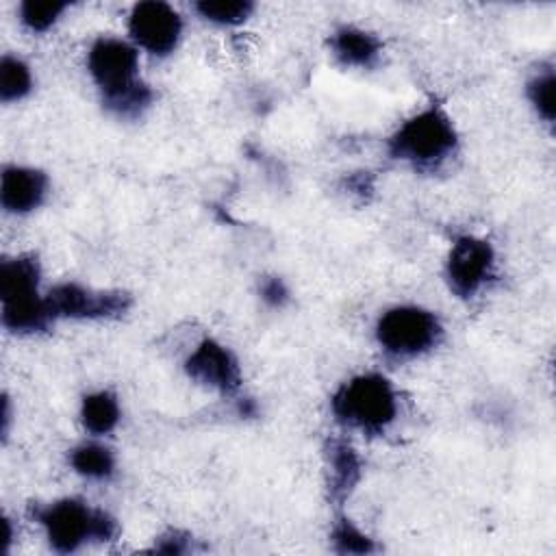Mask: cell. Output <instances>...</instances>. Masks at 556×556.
I'll use <instances>...</instances> for the list:
<instances>
[{
	"label": "cell",
	"mask_w": 556,
	"mask_h": 556,
	"mask_svg": "<svg viewBox=\"0 0 556 556\" xmlns=\"http://www.w3.org/2000/svg\"><path fill=\"white\" fill-rule=\"evenodd\" d=\"M85 65L111 115L137 119L152 106L154 91L139 76V48L130 39L113 35L93 39Z\"/></svg>",
	"instance_id": "cell-1"
},
{
	"label": "cell",
	"mask_w": 556,
	"mask_h": 556,
	"mask_svg": "<svg viewBox=\"0 0 556 556\" xmlns=\"http://www.w3.org/2000/svg\"><path fill=\"white\" fill-rule=\"evenodd\" d=\"M0 321L13 334H39L54 324L46 291H41V263L37 254L20 252L2 258Z\"/></svg>",
	"instance_id": "cell-2"
},
{
	"label": "cell",
	"mask_w": 556,
	"mask_h": 556,
	"mask_svg": "<svg viewBox=\"0 0 556 556\" xmlns=\"http://www.w3.org/2000/svg\"><path fill=\"white\" fill-rule=\"evenodd\" d=\"M33 519L56 554H74L89 543H111L119 534V523L109 510L80 497L39 504L33 510Z\"/></svg>",
	"instance_id": "cell-3"
},
{
	"label": "cell",
	"mask_w": 556,
	"mask_h": 556,
	"mask_svg": "<svg viewBox=\"0 0 556 556\" xmlns=\"http://www.w3.org/2000/svg\"><path fill=\"white\" fill-rule=\"evenodd\" d=\"M334 419L354 432L382 434L397 417L400 397L393 382L378 371L354 374L330 395Z\"/></svg>",
	"instance_id": "cell-4"
},
{
	"label": "cell",
	"mask_w": 556,
	"mask_h": 556,
	"mask_svg": "<svg viewBox=\"0 0 556 556\" xmlns=\"http://www.w3.org/2000/svg\"><path fill=\"white\" fill-rule=\"evenodd\" d=\"M458 148V130L450 113L439 104H428L408 115L387 139L391 159L415 169L443 165Z\"/></svg>",
	"instance_id": "cell-5"
},
{
	"label": "cell",
	"mask_w": 556,
	"mask_h": 556,
	"mask_svg": "<svg viewBox=\"0 0 556 556\" xmlns=\"http://www.w3.org/2000/svg\"><path fill=\"white\" fill-rule=\"evenodd\" d=\"M374 339L387 356L410 361L441 343L443 324L434 311L421 304H393L376 317Z\"/></svg>",
	"instance_id": "cell-6"
},
{
	"label": "cell",
	"mask_w": 556,
	"mask_h": 556,
	"mask_svg": "<svg viewBox=\"0 0 556 556\" xmlns=\"http://www.w3.org/2000/svg\"><path fill=\"white\" fill-rule=\"evenodd\" d=\"M46 302L54 321H109L124 317L132 306L130 293L122 289H96L76 280L52 285Z\"/></svg>",
	"instance_id": "cell-7"
},
{
	"label": "cell",
	"mask_w": 556,
	"mask_h": 556,
	"mask_svg": "<svg viewBox=\"0 0 556 556\" xmlns=\"http://www.w3.org/2000/svg\"><path fill=\"white\" fill-rule=\"evenodd\" d=\"M495 248L489 239L478 235H460L452 241L443 276L447 289L458 300H471L482 293L495 278Z\"/></svg>",
	"instance_id": "cell-8"
},
{
	"label": "cell",
	"mask_w": 556,
	"mask_h": 556,
	"mask_svg": "<svg viewBox=\"0 0 556 556\" xmlns=\"http://www.w3.org/2000/svg\"><path fill=\"white\" fill-rule=\"evenodd\" d=\"M126 26L130 41L139 50L159 59L169 56L182 37L180 13L161 0H143L132 4Z\"/></svg>",
	"instance_id": "cell-9"
},
{
	"label": "cell",
	"mask_w": 556,
	"mask_h": 556,
	"mask_svg": "<svg viewBox=\"0 0 556 556\" xmlns=\"http://www.w3.org/2000/svg\"><path fill=\"white\" fill-rule=\"evenodd\" d=\"M182 369L189 380L219 395H237L243 382L237 354L215 337H202L187 352Z\"/></svg>",
	"instance_id": "cell-10"
},
{
	"label": "cell",
	"mask_w": 556,
	"mask_h": 556,
	"mask_svg": "<svg viewBox=\"0 0 556 556\" xmlns=\"http://www.w3.org/2000/svg\"><path fill=\"white\" fill-rule=\"evenodd\" d=\"M50 178L43 169L24 163H4L0 172V206L9 215H30L43 206Z\"/></svg>",
	"instance_id": "cell-11"
},
{
	"label": "cell",
	"mask_w": 556,
	"mask_h": 556,
	"mask_svg": "<svg viewBox=\"0 0 556 556\" xmlns=\"http://www.w3.org/2000/svg\"><path fill=\"white\" fill-rule=\"evenodd\" d=\"M328 502L343 506L363 478V458L343 437H330L324 445Z\"/></svg>",
	"instance_id": "cell-12"
},
{
	"label": "cell",
	"mask_w": 556,
	"mask_h": 556,
	"mask_svg": "<svg viewBox=\"0 0 556 556\" xmlns=\"http://www.w3.org/2000/svg\"><path fill=\"white\" fill-rule=\"evenodd\" d=\"M328 46L334 61L348 70H371L382 56L380 37L354 24L337 26L330 33Z\"/></svg>",
	"instance_id": "cell-13"
},
{
	"label": "cell",
	"mask_w": 556,
	"mask_h": 556,
	"mask_svg": "<svg viewBox=\"0 0 556 556\" xmlns=\"http://www.w3.org/2000/svg\"><path fill=\"white\" fill-rule=\"evenodd\" d=\"M70 469L91 482H106L117 471V458L111 445L100 441V437H89L78 441L67 452Z\"/></svg>",
	"instance_id": "cell-14"
},
{
	"label": "cell",
	"mask_w": 556,
	"mask_h": 556,
	"mask_svg": "<svg viewBox=\"0 0 556 556\" xmlns=\"http://www.w3.org/2000/svg\"><path fill=\"white\" fill-rule=\"evenodd\" d=\"M78 419L89 437H106L122 421V404L111 389H96L83 395L78 406Z\"/></svg>",
	"instance_id": "cell-15"
},
{
	"label": "cell",
	"mask_w": 556,
	"mask_h": 556,
	"mask_svg": "<svg viewBox=\"0 0 556 556\" xmlns=\"http://www.w3.org/2000/svg\"><path fill=\"white\" fill-rule=\"evenodd\" d=\"M35 89V74L20 54H2L0 59V100L4 104L22 102Z\"/></svg>",
	"instance_id": "cell-16"
},
{
	"label": "cell",
	"mask_w": 556,
	"mask_h": 556,
	"mask_svg": "<svg viewBox=\"0 0 556 556\" xmlns=\"http://www.w3.org/2000/svg\"><path fill=\"white\" fill-rule=\"evenodd\" d=\"M330 547L343 556H365L378 552V543L348 515L339 513L330 526Z\"/></svg>",
	"instance_id": "cell-17"
},
{
	"label": "cell",
	"mask_w": 556,
	"mask_h": 556,
	"mask_svg": "<svg viewBox=\"0 0 556 556\" xmlns=\"http://www.w3.org/2000/svg\"><path fill=\"white\" fill-rule=\"evenodd\" d=\"M195 13L215 26H239L254 13V2L250 0H200L193 4Z\"/></svg>",
	"instance_id": "cell-18"
},
{
	"label": "cell",
	"mask_w": 556,
	"mask_h": 556,
	"mask_svg": "<svg viewBox=\"0 0 556 556\" xmlns=\"http://www.w3.org/2000/svg\"><path fill=\"white\" fill-rule=\"evenodd\" d=\"M554 93H556V74L552 65L534 72L526 83V98L530 106L547 124L554 122V111H556Z\"/></svg>",
	"instance_id": "cell-19"
},
{
	"label": "cell",
	"mask_w": 556,
	"mask_h": 556,
	"mask_svg": "<svg viewBox=\"0 0 556 556\" xmlns=\"http://www.w3.org/2000/svg\"><path fill=\"white\" fill-rule=\"evenodd\" d=\"M67 7V2L56 0H26L17 7V20L30 33H48L61 20Z\"/></svg>",
	"instance_id": "cell-20"
},
{
	"label": "cell",
	"mask_w": 556,
	"mask_h": 556,
	"mask_svg": "<svg viewBox=\"0 0 556 556\" xmlns=\"http://www.w3.org/2000/svg\"><path fill=\"white\" fill-rule=\"evenodd\" d=\"M258 298L269 308H285L291 300V291L280 276L269 274L258 280Z\"/></svg>",
	"instance_id": "cell-21"
},
{
	"label": "cell",
	"mask_w": 556,
	"mask_h": 556,
	"mask_svg": "<svg viewBox=\"0 0 556 556\" xmlns=\"http://www.w3.org/2000/svg\"><path fill=\"white\" fill-rule=\"evenodd\" d=\"M152 549L161 554H187L193 549V541L182 530H167L161 536H156Z\"/></svg>",
	"instance_id": "cell-22"
},
{
	"label": "cell",
	"mask_w": 556,
	"mask_h": 556,
	"mask_svg": "<svg viewBox=\"0 0 556 556\" xmlns=\"http://www.w3.org/2000/svg\"><path fill=\"white\" fill-rule=\"evenodd\" d=\"M11 421H13V408H11V397L4 393L2 395V408H0V437L7 441L11 432Z\"/></svg>",
	"instance_id": "cell-23"
},
{
	"label": "cell",
	"mask_w": 556,
	"mask_h": 556,
	"mask_svg": "<svg viewBox=\"0 0 556 556\" xmlns=\"http://www.w3.org/2000/svg\"><path fill=\"white\" fill-rule=\"evenodd\" d=\"M237 408H239V415H243V417H254L256 415V404L250 397H239Z\"/></svg>",
	"instance_id": "cell-24"
},
{
	"label": "cell",
	"mask_w": 556,
	"mask_h": 556,
	"mask_svg": "<svg viewBox=\"0 0 556 556\" xmlns=\"http://www.w3.org/2000/svg\"><path fill=\"white\" fill-rule=\"evenodd\" d=\"M13 536H15V534H13V519L4 517V554H9V549H11V543L15 541Z\"/></svg>",
	"instance_id": "cell-25"
}]
</instances>
